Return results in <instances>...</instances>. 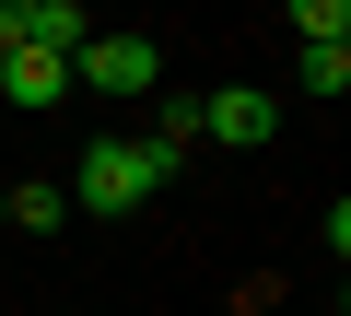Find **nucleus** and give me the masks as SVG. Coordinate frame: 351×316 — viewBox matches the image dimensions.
Here are the masks:
<instances>
[{"instance_id": "obj_1", "label": "nucleus", "mask_w": 351, "mask_h": 316, "mask_svg": "<svg viewBox=\"0 0 351 316\" xmlns=\"http://www.w3.org/2000/svg\"><path fill=\"white\" fill-rule=\"evenodd\" d=\"M152 188H176V152H152V141H82V165H71V211H141Z\"/></svg>"}, {"instance_id": "obj_2", "label": "nucleus", "mask_w": 351, "mask_h": 316, "mask_svg": "<svg viewBox=\"0 0 351 316\" xmlns=\"http://www.w3.org/2000/svg\"><path fill=\"white\" fill-rule=\"evenodd\" d=\"M152 82H164L152 36H82V59H71V94H152Z\"/></svg>"}, {"instance_id": "obj_3", "label": "nucleus", "mask_w": 351, "mask_h": 316, "mask_svg": "<svg viewBox=\"0 0 351 316\" xmlns=\"http://www.w3.org/2000/svg\"><path fill=\"white\" fill-rule=\"evenodd\" d=\"M199 141H223V152H269V141H281V94H258V82L199 94Z\"/></svg>"}, {"instance_id": "obj_4", "label": "nucleus", "mask_w": 351, "mask_h": 316, "mask_svg": "<svg viewBox=\"0 0 351 316\" xmlns=\"http://www.w3.org/2000/svg\"><path fill=\"white\" fill-rule=\"evenodd\" d=\"M0 106H71V59L12 47V59H0Z\"/></svg>"}, {"instance_id": "obj_5", "label": "nucleus", "mask_w": 351, "mask_h": 316, "mask_svg": "<svg viewBox=\"0 0 351 316\" xmlns=\"http://www.w3.org/2000/svg\"><path fill=\"white\" fill-rule=\"evenodd\" d=\"M82 36H94V12H82V0H24V47H47V59H82Z\"/></svg>"}, {"instance_id": "obj_6", "label": "nucleus", "mask_w": 351, "mask_h": 316, "mask_svg": "<svg viewBox=\"0 0 351 316\" xmlns=\"http://www.w3.org/2000/svg\"><path fill=\"white\" fill-rule=\"evenodd\" d=\"M152 152H176V165L199 152V94H152Z\"/></svg>"}, {"instance_id": "obj_7", "label": "nucleus", "mask_w": 351, "mask_h": 316, "mask_svg": "<svg viewBox=\"0 0 351 316\" xmlns=\"http://www.w3.org/2000/svg\"><path fill=\"white\" fill-rule=\"evenodd\" d=\"M293 94H351V36L339 47H293Z\"/></svg>"}, {"instance_id": "obj_8", "label": "nucleus", "mask_w": 351, "mask_h": 316, "mask_svg": "<svg viewBox=\"0 0 351 316\" xmlns=\"http://www.w3.org/2000/svg\"><path fill=\"white\" fill-rule=\"evenodd\" d=\"M12 223H24V234H59V223H71V188L24 176V188H12Z\"/></svg>"}, {"instance_id": "obj_9", "label": "nucleus", "mask_w": 351, "mask_h": 316, "mask_svg": "<svg viewBox=\"0 0 351 316\" xmlns=\"http://www.w3.org/2000/svg\"><path fill=\"white\" fill-rule=\"evenodd\" d=\"M281 12H293L304 47H339V36H351V0H281Z\"/></svg>"}, {"instance_id": "obj_10", "label": "nucleus", "mask_w": 351, "mask_h": 316, "mask_svg": "<svg viewBox=\"0 0 351 316\" xmlns=\"http://www.w3.org/2000/svg\"><path fill=\"white\" fill-rule=\"evenodd\" d=\"M24 47V0H0V59H12Z\"/></svg>"}, {"instance_id": "obj_11", "label": "nucleus", "mask_w": 351, "mask_h": 316, "mask_svg": "<svg viewBox=\"0 0 351 316\" xmlns=\"http://www.w3.org/2000/svg\"><path fill=\"white\" fill-rule=\"evenodd\" d=\"M0 223H12V188H0Z\"/></svg>"}, {"instance_id": "obj_12", "label": "nucleus", "mask_w": 351, "mask_h": 316, "mask_svg": "<svg viewBox=\"0 0 351 316\" xmlns=\"http://www.w3.org/2000/svg\"><path fill=\"white\" fill-rule=\"evenodd\" d=\"M47 316H82V304H47Z\"/></svg>"}]
</instances>
